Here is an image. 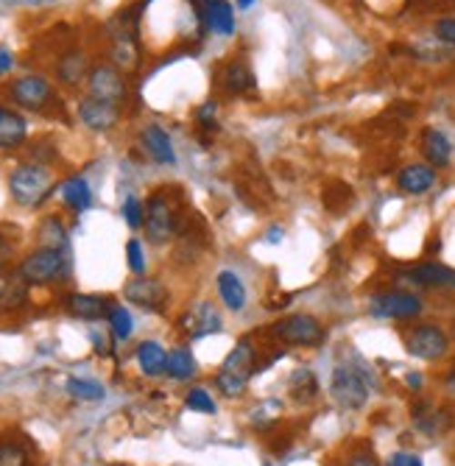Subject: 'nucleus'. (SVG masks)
I'll return each instance as SVG.
<instances>
[{
  "instance_id": "a18cd8bd",
  "label": "nucleus",
  "mask_w": 455,
  "mask_h": 466,
  "mask_svg": "<svg viewBox=\"0 0 455 466\" xmlns=\"http://www.w3.org/2000/svg\"><path fill=\"white\" fill-rule=\"evenodd\" d=\"M444 389H447V391H450V394L455 397V369H452V371H450V374L444 377Z\"/></svg>"
},
{
  "instance_id": "f704fd0d",
  "label": "nucleus",
  "mask_w": 455,
  "mask_h": 466,
  "mask_svg": "<svg viewBox=\"0 0 455 466\" xmlns=\"http://www.w3.org/2000/svg\"><path fill=\"white\" fill-rule=\"evenodd\" d=\"M0 466H28V452L17 441H0Z\"/></svg>"
},
{
  "instance_id": "4468645a",
  "label": "nucleus",
  "mask_w": 455,
  "mask_h": 466,
  "mask_svg": "<svg viewBox=\"0 0 455 466\" xmlns=\"http://www.w3.org/2000/svg\"><path fill=\"white\" fill-rule=\"evenodd\" d=\"M179 324H182V329H185L190 338H204V335L221 332L224 319H221V310L216 308V302L201 299V302H196L193 308L185 310V316L179 319Z\"/></svg>"
},
{
  "instance_id": "e433bc0d",
  "label": "nucleus",
  "mask_w": 455,
  "mask_h": 466,
  "mask_svg": "<svg viewBox=\"0 0 455 466\" xmlns=\"http://www.w3.org/2000/svg\"><path fill=\"white\" fill-rule=\"evenodd\" d=\"M433 36L444 42V46L455 48V17H439L433 23Z\"/></svg>"
},
{
  "instance_id": "49530a36",
  "label": "nucleus",
  "mask_w": 455,
  "mask_h": 466,
  "mask_svg": "<svg viewBox=\"0 0 455 466\" xmlns=\"http://www.w3.org/2000/svg\"><path fill=\"white\" fill-rule=\"evenodd\" d=\"M408 386L420 391L422 389V374H408Z\"/></svg>"
},
{
  "instance_id": "cd10ccee",
  "label": "nucleus",
  "mask_w": 455,
  "mask_h": 466,
  "mask_svg": "<svg viewBox=\"0 0 455 466\" xmlns=\"http://www.w3.org/2000/svg\"><path fill=\"white\" fill-rule=\"evenodd\" d=\"M198 371V363L193 358V352L187 347H177L168 352V369H165V374H168L171 380H179V383H185V380L196 377Z\"/></svg>"
},
{
  "instance_id": "1a4fd4ad",
  "label": "nucleus",
  "mask_w": 455,
  "mask_h": 466,
  "mask_svg": "<svg viewBox=\"0 0 455 466\" xmlns=\"http://www.w3.org/2000/svg\"><path fill=\"white\" fill-rule=\"evenodd\" d=\"M9 96H12L15 106H20L25 112H46L56 101L51 81L43 76H34V73L15 78L9 84Z\"/></svg>"
},
{
  "instance_id": "a19ab883",
  "label": "nucleus",
  "mask_w": 455,
  "mask_h": 466,
  "mask_svg": "<svg viewBox=\"0 0 455 466\" xmlns=\"http://www.w3.org/2000/svg\"><path fill=\"white\" fill-rule=\"evenodd\" d=\"M216 101H210V104H204L201 109H198V120H201V126H207V129H216Z\"/></svg>"
},
{
  "instance_id": "c9c22d12",
  "label": "nucleus",
  "mask_w": 455,
  "mask_h": 466,
  "mask_svg": "<svg viewBox=\"0 0 455 466\" xmlns=\"http://www.w3.org/2000/svg\"><path fill=\"white\" fill-rule=\"evenodd\" d=\"M126 263H129L132 274H137V277L146 274V251H143V243L137 238H132L126 243Z\"/></svg>"
},
{
  "instance_id": "9d476101",
  "label": "nucleus",
  "mask_w": 455,
  "mask_h": 466,
  "mask_svg": "<svg viewBox=\"0 0 455 466\" xmlns=\"http://www.w3.org/2000/svg\"><path fill=\"white\" fill-rule=\"evenodd\" d=\"M399 282L413 285V288H425V290H455V268L425 260V263H410L397 271Z\"/></svg>"
},
{
  "instance_id": "20e7f679",
  "label": "nucleus",
  "mask_w": 455,
  "mask_h": 466,
  "mask_svg": "<svg viewBox=\"0 0 455 466\" xmlns=\"http://www.w3.org/2000/svg\"><path fill=\"white\" fill-rule=\"evenodd\" d=\"M9 193L20 207H39L54 193V171L43 162L17 165L9 177Z\"/></svg>"
},
{
  "instance_id": "ddd939ff",
  "label": "nucleus",
  "mask_w": 455,
  "mask_h": 466,
  "mask_svg": "<svg viewBox=\"0 0 455 466\" xmlns=\"http://www.w3.org/2000/svg\"><path fill=\"white\" fill-rule=\"evenodd\" d=\"M78 112V120L87 126L90 132H112L115 126L120 123V106L117 104H109V101H101V98H93V96H85L76 106Z\"/></svg>"
},
{
  "instance_id": "c85d7f7f",
  "label": "nucleus",
  "mask_w": 455,
  "mask_h": 466,
  "mask_svg": "<svg viewBox=\"0 0 455 466\" xmlns=\"http://www.w3.org/2000/svg\"><path fill=\"white\" fill-rule=\"evenodd\" d=\"M39 246L46 248H59V251H67L70 254V238H67V229L65 224L56 218V216H48L43 224H39Z\"/></svg>"
},
{
  "instance_id": "4be33fe9",
  "label": "nucleus",
  "mask_w": 455,
  "mask_h": 466,
  "mask_svg": "<svg viewBox=\"0 0 455 466\" xmlns=\"http://www.w3.org/2000/svg\"><path fill=\"white\" fill-rule=\"evenodd\" d=\"M422 157L433 167H447L452 162V143H450V137L444 132L433 129V126H428V129L422 132Z\"/></svg>"
},
{
  "instance_id": "0eeeda50",
  "label": "nucleus",
  "mask_w": 455,
  "mask_h": 466,
  "mask_svg": "<svg viewBox=\"0 0 455 466\" xmlns=\"http://www.w3.org/2000/svg\"><path fill=\"white\" fill-rule=\"evenodd\" d=\"M422 310H425L422 296L405 288L380 290L369 299V313L386 321H410V319H420Z\"/></svg>"
},
{
  "instance_id": "c03bdc74",
  "label": "nucleus",
  "mask_w": 455,
  "mask_h": 466,
  "mask_svg": "<svg viewBox=\"0 0 455 466\" xmlns=\"http://www.w3.org/2000/svg\"><path fill=\"white\" fill-rule=\"evenodd\" d=\"M282 238H285V229H282V227H271V229L266 232V243H271V246L279 243Z\"/></svg>"
},
{
  "instance_id": "5701e85b",
  "label": "nucleus",
  "mask_w": 455,
  "mask_h": 466,
  "mask_svg": "<svg viewBox=\"0 0 455 466\" xmlns=\"http://www.w3.org/2000/svg\"><path fill=\"white\" fill-rule=\"evenodd\" d=\"M221 81H224V90L229 96H243V93H249L255 90V70L249 67V62L246 59H232L224 73H221Z\"/></svg>"
},
{
  "instance_id": "423d86ee",
  "label": "nucleus",
  "mask_w": 455,
  "mask_h": 466,
  "mask_svg": "<svg viewBox=\"0 0 455 466\" xmlns=\"http://www.w3.org/2000/svg\"><path fill=\"white\" fill-rule=\"evenodd\" d=\"M271 338H277L279 344H288V347L316 350L327 341V329L316 316L294 313V316H285L271 324Z\"/></svg>"
},
{
  "instance_id": "dca6fc26",
  "label": "nucleus",
  "mask_w": 455,
  "mask_h": 466,
  "mask_svg": "<svg viewBox=\"0 0 455 466\" xmlns=\"http://www.w3.org/2000/svg\"><path fill=\"white\" fill-rule=\"evenodd\" d=\"M436 185V167L428 162H410L397 174V187L405 196H425Z\"/></svg>"
},
{
  "instance_id": "39448f33",
  "label": "nucleus",
  "mask_w": 455,
  "mask_h": 466,
  "mask_svg": "<svg viewBox=\"0 0 455 466\" xmlns=\"http://www.w3.org/2000/svg\"><path fill=\"white\" fill-rule=\"evenodd\" d=\"M17 271L28 285L65 282L70 277V258H67V251L39 246V248L25 254V258L20 260V266H17Z\"/></svg>"
},
{
  "instance_id": "79ce46f5",
  "label": "nucleus",
  "mask_w": 455,
  "mask_h": 466,
  "mask_svg": "<svg viewBox=\"0 0 455 466\" xmlns=\"http://www.w3.org/2000/svg\"><path fill=\"white\" fill-rule=\"evenodd\" d=\"M90 338H93V344H96V352H98V355H109V352H112L109 344H106V338H101V332H93Z\"/></svg>"
},
{
  "instance_id": "9b49d317",
  "label": "nucleus",
  "mask_w": 455,
  "mask_h": 466,
  "mask_svg": "<svg viewBox=\"0 0 455 466\" xmlns=\"http://www.w3.org/2000/svg\"><path fill=\"white\" fill-rule=\"evenodd\" d=\"M87 90L93 98H101V101H109L117 106L129 96L126 78H123V73L115 65H96L87 76Z\"/></svg>"
},
{
  "instance_id": "de8ad7c7",
  "label": "nucleus",
  "mask_w": 455,
  "mask_h": 466,
  "mask_svg": "<svg viewBox=\"0 0 455 466\" xmlns=\"http://www.w3.org/2000/svg\"><path fill=\"white\" fill-rule=\"evenodd\" d=\"M255 6V0H238V9H249Z\"/></svg>"
},
{
  "instance_id": "f3484780",
  "label": "nucleus",
  "mask_w": 455,
  "mask_h": 466,
  "mask_svg": "<svg viewBox=\"0 0 455 466\" xmlns=\"http://www.w3.org/2000/svg\"><path fill=\"white\" fill-rule=\"evenodd\" d=\"M216 290H218L221 305L232 313H243L246 305H249V290H246V282L229 268L216 274Z\"/></svg>"
},
{
  "instance_id": "37998d69",
  "label": "nucleus",
  "mask_w": 455,
  "mask_h": 466,
  "mask_svg": "<svg viewBox=\"0 0 455 466\" xmlns=\"http://www.w3.org/2000/svg\"><path fill=\"white\" fill-rule=\"evenodd\" d=\"M15 67V56L9 51H0V73H9Z\"/></svg>"
},
{
  "instance_id": "72a5a7b5",
  "label": "nucleus",
  "mask_w": 455,
  "mask_h": 466,
  "mask_svg": "<svg viewBox=\"0 0 455 466\" xmlns=\"http://www.w3.org/2000/svg\"><path fill=\"white\" fill-rule=\"evenodd\" d=\"M123 221H126L132 229H140L143 221H146V204L137 198V196H126V201H123Z\"/></svg>"
},
{
  "instance_id": "b1692460",
  "label": "nucleus",
  "mask_w": 455,
  "mask_h": 466,
  "mask_svg": "<svg viewBox=\"0 0 455 466\" xmlns=\"http://www.w3.org/2000/svg\"><path fill=\"white\" fill-rule=\"evenodd\" d=\"M62 201L73 209V213H87L93 207V187L85 177H70L59 185Z\"/></svg>"
},
{
  "instance_id": "2f4dec72",
  "label": "nucleus",
  "mask_w": 455,
  "mask_h": 466,
  "mask_svg": "<svg viewBox=\"0 0 455 466\" xmlns=\"http://www.w3.org/2000/svg\"><path fill=\"white\" fill-rule=\"evenodd\" d=\"M106 319H109V329H112V335L117 338V341H129L132 332H135L132 313L123 308V305H112V310H109Z\"/></svg>"
},
{
  "instance_id": "58836bf2",
  "label": "nucleus",
  "mask_w": 455,
  "mask_h": 466,
  "mask_svg": "<svg viewBox=\"0 0 455 466\" xmlns=\"http://www.w3.org/2000/svg\"><path fill=\"white\" fill-rule=\"evenodd\" d=\"M341 466H380V461H378V455L371 452V450L360 447V450H352V452L344 458Z\"/></svg>"
},
{
  "instance_id": "2eb2a0df",
  "label": "nucleus",
  "mask_w": 455,
  "mask_h": 466,
  "mask_svg": "<svg viewBox=\"0 0 455 466\" xmlns=\"http://www.w3.org/2000/svg\"><path fill=\"white\" fill-rule=\"evenodd\" d=\"M198 17L207 31L232 36L235 34V6L229 0H201L198 4Z\"/></svg>"
},
{
  "instance_id": "a878e982",
  "label": "nucleus",
  "mask_w": 455,
  "mask_h": 466,
  "mask_svg": "<svg viewBox=\"0 0 455 466\" xmlns=\"http://www.w3.org/2000/svg\"><path fill=\"white\" fill-rule=\"evenodd\" d=\"M56 76L62 84H67V87H76V84H81L90 70H87V56L81 54V51H67L65 56H59L56 62Z\"/></svg>"
},
{
  "instance_id": "6ab92c4d",
  "label": "nucleus",
  "mask_w": 455,
  "mask_h": 466,
  "mask_svg": "<svg viewBox=\"0 0 455 466\" xmlns=\"http://www.w3.org/2000/svg\"><path fill=\"white\" fill-rule=\"evenodd\" d=\"M25 137H28L25 117L12 106H0V151L20 148Z\"/></svg>"
},
{
  "instance_id": "7ed1b4c3",
  "label": "nucleus",
  "mask_w": 455,
  "mask_h": 466,
  "mask_svg": "<svg viewBox=\"0 0 455 466\" xmlns=\"http://www.w3.org/2000/svg\"><path fill=\"white\" fill-rule=\"evenodd\" d=\"M371 389H375V377L369 374L363 363H339L329 377V397L341 410H360L366 408Z\"/></svg>"
},
{
  "instance_id": "ea45409f",
  "label": "nucleus",
  "mask_w": 455,
  "mask_h": 466,
  "mask_svg": "<svg viewBox=\"0 0 455 466\" xmlns=\"http://www.w3.org/2000/svg\"><path fill=\"white\" fill-rule=\"evenodd\" d=\"M386 466H425L422 463V458L417 455V452H394V455H389V461H386Z\"/></svg>"
},
{
  "instance_id": "c756f323",
  "label": "nucleus",
  "mask_w": 455,
  "mask_h": 466,
  "mask_svg": "<svg viewBox=\"0 0 455 466\" xmlns=\"http://www.w3.org/2000/svg\"><path fill=\"white\" fill-rule=\"evenodd\" d=\"M288 391H291L297 402H310L318 397V380L310 369H297L288 377Z\"/></svg>"
},
{
  "instance_id": "7c9ffc66",
  "label": "nucleus",
  "mask_w": 455,
  "mask_h": 466,
  "mask_svg": "<svg viewBox=\"0 0 455 466\" xmlns=\"http://www.w3.org/2000/svg\"><path fill=\"white\" fill-rule=\"evenodd\" d=\"M67 394L73 400H81V402H101L106 397L101 383H96V380H85V377H70L67 380Z\"/></svg>"
},
{
  "instance_id": "4c0bfd02",
  "label": "nucleus",
  "mask_w": 455,
  "mask_h": 466,
  "mask_svg": "<svg viewBox=\"0 0 455 466\" xmlns=\"http://www.w3.org/2000/svg\"><path fill=\"white\" fill-rule=\"evenodd\" d=\"M15 258H17V240L0 232V271H6L15 263Z\"/></svg>"
},
{
  "instance_id": "f257e3e1",
  "label": "nucleus",
  "mask_w": 455,
  "mask_h": 466,
  "mask_svg": "<svg viewBox=\"0 0 455 466\" xmlns=\"http://www.w3.org/2000/svg\"><path fill=\"white\" fill-rule=\"evenodd\" d=\"M146 238L154 246L171 243L182 232V193L179 187H159L146 201Z\"/></svg>"
},
{
  "instance_id": "aec40b11",
  "label": "nucleus",
  "mask_w": 455,
  "mask_h": 466,
  "mask_svg": "<svg viewBox=\"0 0 455 466\" xmlns=\"http://www.w3.org/2000/svg\"><path fill=\"white\" fill-rule=\"evenodd\" d=\"M143 148L157 165H177L174 143H171L168 132H165L162 126H157V123H151L143 129Z\"/></svg>"
},
{
  "instance_id": "bb28decb",
  "label": "nucleus",
  "mask_w": 455,
  "mask_h": 466,
  "mask_svg": "<svg viewBox=\"0 0 455 466\" xmlns=\"http://www.w3.org/2000/svg\"><path fill=\"white\" fill-rule=\"evenodd\" d=\"M137 363L146 377H159V374H165V369H168V352H165L162 344H157V341H143L137 347Z\"/></svg>"
},
{
  "instance_id": "412c9836",
  "label": "nucleus",
  "mask_w": 455,
  "mask_h": 466,
  "mask_svg": "<svg viewBox=\"0 0 455 466\" xmlns=\"http://www.w3.org/2000/svg\"><path fill=\"white\" fill-rule=\"evenodd\" d=\"M413 428L425 436H441L444 431L452 428V419L447 416V410L433 408L430 402L425 405L420 402V405H413Z\"/></svg>"
},
{
  "instance_id": "f8f14e48",
  "label": "nucleus",
  "mask_w": 455,
  "mask_h": 466,
  "mask_svg": "<svg viewBox=\"0 0 455 466\" xmlns=\"http://www.w3.org/2000/svg\"><path fill=\"white\" fill-rule=\"evenodd\" d=\"M123 296H126V302H132L148 313H159L168 308V288L154 277H137V279L126 282Z\"/></svg>"
},
{
  "instance_id": "a211bd4d",
  "label": "nucleus",
  "mask_w": 455,
  "mask_h": 466,
  "mask_svg": "<svg viewBox=\"0 0 455 466\" xmlns=\"http://www.w3.org/2000/svg\"><path fill=\"white\" fill-rule=\"evenodd\" d=\"M65 308L73 319H81V321H101L112 310L106 296H98V293H70L65 299Z\"/></svg>"
},
{
  "instance_id": "393cba45",
  "label": "nucleus",
  "mask_w": 455,
  "mask_h": 466,
  "mask_svg": "<svg viewBox=\"0 0 455 466\" xmlns=\"http://www.w3.org/2000/svg\"><path fill=\"white\" fill-rule=\"evenodd\" d=\"M28 282L20 277V271L0 277V310H17L28 302Z\"/></svg>"
},
{
  "instance_id": "6e6552de",
  "label": "nucleus",
  "mask_w": 455,
  "mask_h": 466,
  "mask_svg": "<svg viewBox=\"0 0 455 466\" xmlns=\"http://www.w3.org/2000/svg\"><path fill=\"white\" fill-rule=\"evenodd\" d=\"M405 352L417 360L436 363V360L447 358V352H450V335L444 327H439L433 321L413 324L405 332Z\"/></svg>"
},
{
  "instance_id": "f03ea898",
  "label": "nucleus",
  "mask_w": 455,
  "mask_h": 466,
  "mask_svg": "<svg viewBox=\"0 0 455 466\" xmlns=\"http://www.w3.org/2000/svg\"><path fill=\"white\" fill-rule=\"evenodd\" d=\"M258 374V350L252 344V338H240L232 347V352L224 358L216 374V386L227 400H235L246 391L249 380Z\"/></svg>"
},
{
  "instance_id": "473e14b6",
  "label": "nucleus",
  "mask_w": 455,
  "mask_h": 466,
  "mask_svg": "<svg viewBox=\"0 0 455 466\" xmlns=\"http://www.w3.org/2000/svg\"><path fill=\"white\" fill-rule=\"evenodd\" d=\"M185 405H187L193 413H204V416H213V413L218 410V405H216L213 394L207 391V389H201V386H196V389H190V391H187Z\"/></svg>"
}]
</instances>
